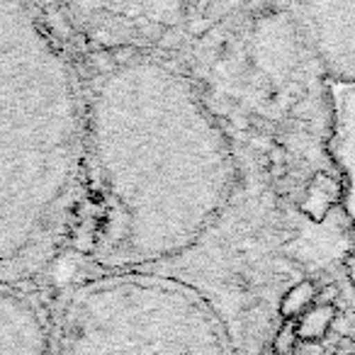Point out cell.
Returning <instances> with one entry per match:
<instances>
[{
	"mask_svg": "<svg viewBox=\"0 0 355 355\" xmlns=\"http://www.w3.org/2000/svg\"><path fill=\"white\" fill-rule=\"evenodd\" d=\"M236 175L227 134L183 73L156 59L114 66L85 100L90 261L112 275L185 256L232 202Z\"/></svg>",
	"mask_w": 355,
	"mask_h": 355,
	"instance_id": "1",
	"label": "cell"
},
{
	"mask_svg": "<svg viewBox=\"0 0 355 355\" xmlns=\"http://www.w3.org/2000/svg\"><path fill=\"white\" fill-rule=\"evenodd\" d=\"M85 100L37 10L0 0V285L59 256L83 190Z\"/></svg>",
	"mask_w": 355,
	"mask_h": 355,
	"instance_id": "2",
	"label": "cell"
},
{
	"mask_svg": "<svg viewBox=\"0 0 355 355\" xmlns=\"http://www.w3.org/2000/svg\"><path fill=\"white\" fill-rule=\"evenodd\" d=\"M51 345L56 355H236L214 306L161 272H100L76 287Z\"/></svg>",
	"mask_w": 355,
	"mask_h": 355,
	"instance_id": "3",
	"label": "cell"
},
{
	"mask_svg": "<svg viewBox=\"0 0 355 355\" xmlns=\"http://www.w3.org/2000/svg\"><path fill=\"white\" fill-rule=\"evenodd\" d=\"M290 12L331 83H355V6L306 3L292 6Z\"/></svg>",
	"mask_w": 355,
	"mask_h": 355,
	"instance_id": "4",
	"label": "cell"
},
{
	"mask_svg": "<svg viewBox=\"0 0 355 355\" xmlns=\"http://www.w3.org/2000/svg\"><path fill=\"white\" fill-rule=\"evenodd\" d=\"M54 331L25 287L0 285V355H44Z\"/></svg>",
	"mask_w": 355,
	"mask_h": 355,
	"instance_id": "5",
	"label": "cell"
},
{
	"mask_svg": "<svg viewBox=\"0 0 355 355\" xmlns=\"http://www.w3.org/2000/svg\"><path fill=\"white\" fill-rule=\"evenodd\" d=\"M338 309L336 306H319L314 304L311 309H306L300 319L295 321V329L300 340H309V343H321L329 336L331 326L336 321Z\"/></svg>",
	"mask_w": 355,
	"mask_h": 355,
	"instance_id": "6",
	"label": "cell"
},
{
	"mask_svg": "<svg viewBox=\"0 0 355 355\" xmlns=\"http://www.w3.org/2000/svg\"><path fill=\"white\" fill-rule=\"evenodd\" d=\"M316 290L319 287L311 280H297L295 285L287 287V292L280 297L277 314L282 321H297L306 309H311L316 302Z\"/></svg>",
	"mask_w": 355,
	"mask_h": 355,
	"instance_id": "7",
	"label": "cell"
},
{
	"mask_svg": "<svg viewBox=\"0 0 355 355\" xmlns=\"http://www.w3.org/2000/svg\"><path fill=\"white\" fill-rule=\"evenodd\" d=\"M297 343H300V336H297L295 321H282L280 329L272 334V350L277 355H290Z\"/></svg>",
	"mask_w": 355,
	"mask_h": 355,
	"instance_id": "8",
	"label": "cell"
},
{
	"mask_svg": "<svg viewBox=\"0 0 355 355\" xmlns=\"http://www.w3.org/2000/svg\"><path fill=\"white\" fill-rule=\"evenodd\" d=\"M336 300H338V287L336 285H324L316 290V302L319 306H336Z\"/></svg>",
	"mask_w": 355,
	"mask_h": 355,
	"instance_id": "9",
	"label": "cell"
},
{
	"mask_svg": "<svg viewBox=\"0 0 355 355\" xmlns=\"http://www.w3.org/2000/svg\"><path fill=\"white\" fill-rule=\"evenodd\" d=\"M334 355H355V338L350 334H343L336 338Z\"/></svg>",
	"mask_w": 355,
	"mask_h": 355,
	"instance_id": "10",
	"label": "cell"
},
{
	"mask_svg": "<svg viewBox=\"0 0 355 355\" xmlns=\"http://www.w3.org/2000/svg\"><path fill=\"white\" fill-rule=\"evenodd\" d=\"M290 355H326L324 345L321 343H309V340H300V343L295 345V350H292Z\"/></svg>",
	"mask_w": 355,
	"mask_h": 355,
	"instance_id": "11",
	"label": "cell"
},
{
	"mask_svg": "<svg viewBox=\"0 0 355 355\" xmlns=\"http://www.w3.org/2000/svg\"><path fill=\"white\" fill-rule=\"evenodd\" d=\"M343 266H345V272H348L350 285H353V290H355V253H350V256L345 258Z\"/></svg>",
	"mask_w": 355,
	"mask_h": 355,
	"instance_id": "12",
	"label": "cell"
}]
</instances>
